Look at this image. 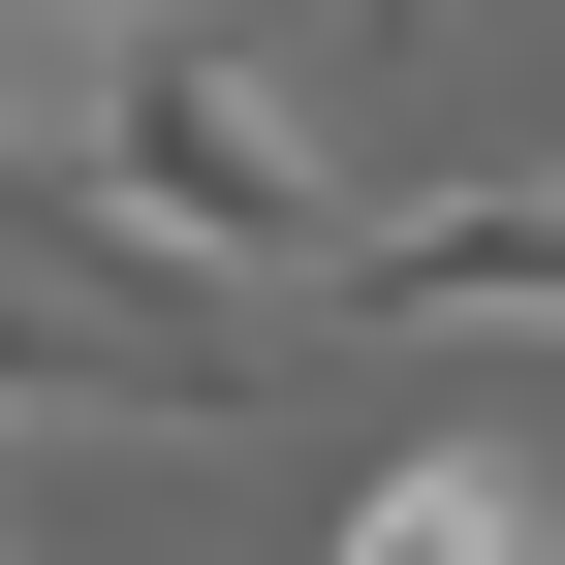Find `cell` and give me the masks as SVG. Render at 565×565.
I'll return each mask as SVG.
<instances>
[{
	"label": "cell",
	"mask_w": 565,
	"mask_h": 565,
	"mask_svg": "<svg viewBox=\"0 0 565 565\" xmlns=\"http://www.w3.org/2000/svg\"><path fill=\"white\" fill-rule=\"evenodd\" d=\"M32 189H63L126 282H189V315L345 282V158H315V95H282L252 32H95V63L32 95Z\"/></svg>",
	"instance_id": "obj_1"
},
{
	"label": "cell",
	"mask_w": 565,
	"mask_h": 565,
	"mask_svg": "<svg viewBox=\"0 0 565 565\" xmlns=\"http://www.w3.org/2000/svg\"><path fill=\"white\" fill-rule=\"evenodd\" d=\"M282 377L252 315H189V282H126L95 221H63L32 158H0V440H221V408Z\"/></svg>",
	"instance_id": "obj_2"
},
{
	"label": "cell",
	"mask_w": 565,
	"mask_h": 565,
	"mask_svg": "<svg viewBox=\"0 0 565 565\" xmlns=\"http://www.w3.org/2000/svg\"><path fill=\"white\" fill-rule=\"evenodd\" d=\"M345 315H440V345H565V158H503V189H408V221H345Z\"/></svg>",
	"instance_id": "obj_3"
},
{
	"label": "cell",
	"mask_w": 565,
	"mask_h": 565,
	"mask_svg": "<svg viewBox=\"0 0 565 565\" xmlns=\"http://www.w3.org/2000/svg\"><path fill=\"white\" fill-rule=\"evenodd\" d=\"M315 565H565V503H534L503 440H408V471H345V534H315Z\"/></svg>",
	"instance_id": "obj_4"
},
{
	"label": "cell",
	"mask_w": 565,
	"mask_h": 565,
	"mask_svg": "<svg viewBox=\"0 0 565 565\" xmlns=\"http://www.w3.org/2000/svg\"><path fill=\"white\" fill-rule=\"evenodd\" d=\"M0 565H32V534H0Z\"/></svg>",
	"instance_id": "obj_5"
}]
</instances>
